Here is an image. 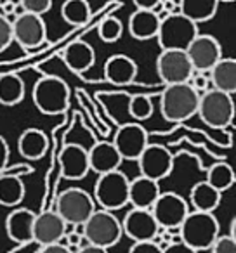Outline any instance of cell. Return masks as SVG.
Returning a JSON list of instances; mask_svg holds the SVG:
<instances>
[{"label": "cell", "instance_id": "cell-31", "mask_svg": "<svg viewBox=\"0 0 236 253\" xmlns=\"http://www.w3.org/2000/svg\"><path fill=\"white\" fill-rule=\"evenodd\" d=\"M91 14L92 11L89 0H66L61 7V16L71 26H84Z\"/></svg>", "mask_w": 236, "mask_h": 253}, {"label": "cell", "instance_id": "cell-35", "mask_svg": "<svg viewBox=\"0 0 236 253\" xmlns=\"http://www.w3.org/2000/svg\"><path fill=\"white\" fill-rule=\"evenodd\" d=\"M12 42H14L12 40V23L7 16L0 12V54L5 49H9Z\"/></svg>", "mask_w": 236, "mask_h": 253}, {"label": "cell", "instance_id": "cell-27", "mask_svg": "<svg viewBox=\"0 0 236 253\" xmlns=\"http://www.w3.org/2000/svg\"><path fill=\"white\" fill-rule=\"evenodd\" d=\"M217 7L219 0H179L181 14L196 25L210 21L217 14Z\"/></svg>", "mask_w": 236, "mask_h": 253}, {"label": "cell", "instance_id": "cell-10", "mask_svg": "<svg viewBox=\"0 0 236 253\" xmlns=\"http://www.w3.org/2000/svg\"><path fill=\"white\" fill-rule=\"evenodd\" d=\"M156 73L162 84L176 85L188 84L194 70L186 50H162V54L156 59Z\"/></svg>", "mask_w": 236, "mask_h": 253}, {"label": "cell", "instance_id": "cell-33", "mask_svg": "<svg viewBox=\"0 0 236 253\" xmlns=\"http://www.w3.org/2000/svg\"><path fill=\"white\" fill-rule=\"evenodd\" d=\"M153 101L148 95L138 94L131 99L129 102V113L131 116H134L136 120H148L153 115Z\"/></svg>", "mask_w": 236, "mask_h": 253}, {"label": "cell", "instance_id": "cell-14", "mask_svg": "<svg viewBox=\"0 0 236 253\" xmlns=\"http://www.w3.org/2000/svg\"><path fill=\"white\" fill-rule=\"evenodd\" d=\"M186 54L196 73H208L221 61L222 49L219 40L212 35H196L186 49Z\"/></svg>", "mask_w": 236, "mask_h": 253}, {"label": "cell", "instance_id": "cell-9", "mask_svg": "<svg viewBox=\"0 0 236 253\" xmlns=\"http://www.w3.org/2000/svg\"><path fill=\"white\" fill-rule=\"evenodd\" d=\"M149 211L155 217L158 227L179 229L186 215L189 213V205L177 193H160Z\"/></svg>", "mask_w": 236, "mask_h": 253}, {"label": "cell", "instance_id": "cell-16", "mask_svg": "<svg viewBox=\"0 0 236 253\" xmlns=\"http://www.w3.org/2000/svg\"><path fill=\"white\" fill-rule=\"evenodd\" d=\"M68 232V224L56 213V210H46L35 215L33 222V241L40 246L61 243Z\"/></svg>", "mask_w": 236, "mask_h": 253}, {"label": "cell", "instance_id": "cell-1", "mask_svg": "<svg viewBox=\"0 0 236 253\" xmlns=\"http://www.w3.org/2000/svg\"><path fill=\"white\" fill-rule=\"evenodd\" d=\"M219 232H221V224H219L217 217L208 211L189 210L183 224L179 225L181 241L198 253L210 250Z\"/></svg>", "mask_w": 236, "mask_h": 253}, {"label": "cell", "instance_id": "cell-38", "mask_svg": "<svg viewBox=\"0 0 236 253\" xmlns=\"http://www.w3.org/2000/svg\"><path fill=\"white\" fill-rule=\"evenodd\" d=\"M64 238H66V246L71 250V252H77L80 246H84L82 243L85 241L84 239V236H82V232H78V231H73V232H66L64 234Z\"/></svg>", "mask_w": 236, "mask_h": 253}, {"label": "cell", "instance_id": "cell-12", "mask_svg": "<svg viewBox=\"0 0 236 253\" xmlns=\"http://www.w3.org/2000/svg\"><path fill=\"white\" fill-rule=\"evenodd\" d=\"M138 165L142 177H148L155 182H160L172 173L174 156L165 146L148 144L138 158Z\"/></svg>", "mask_w": 236, "mask_h": 253}, {"label": "cell", "instance_id": "cell-44", "mask_svg": "<svg viewBox=\"0 0 236 253\" xmlns=\"http://www.w3.org/2000/svg\"><path fill=\"white\" fill-rule=\"evenodd\" d=\"M229 236L236 239V218H233L231 220V232H229Z\"/></svg>", "mask_w": 236, "mask_h": 253}, {"label": "cell", "instance_id": "cell-22", "mask_svg": "<svg viewBox=\"0 0 236 253\" xmlns=\"http://www.w3.org/2000/svg\"><path fill=\"white\" fill-rule=\"evenodd\" d=\"M160 28V18L156 11L136 9L129 18V33L136 40H151L156 37Z\"/></svg>", "mask_w": 236, "mask_h": 253}, {"label": "cell", "instance_id": "cell-8", "mask_svg": "<svg viewBox=\"0 0 236 253\" xmlns=\"http://www.w3.org/2000/svg\"><path fill=\"white\" fill-rule=\"evenodd\" d=\"M56 213L68 225H82L95 211V201L82 187H68L57 196Z\"/></svg>", "mask_w": 236, "mask_h": 253}, {"label": "cell", "instance_id": "cell-4", "mask_svg": "<svg viewBox=\"0 0 236 253\" xmlns=\"http://www.w3.org/2000/svg\"><path fill=\"white\" fill-rule=\"evenodd\" d=\"M80 232L89 245L101 246V248H111L118 245L124 236L122 232V222L116 218L113 211L95 210L84 224L80 225Z\"/></svg>", "mask_w": 236, "mask_h": 253}, {"label": "cell", "instance_id": "cell-43", "mask_svg": "<svg viewBox=\"0 0 236 253\" xmlns=\"http://www.w3.org/2000/svg\"><path fill=\"white\" fill-rule=\"evenodd\" d=\"M75 253H108V250L106 248H101V246H94V245H84L80 246V248L77 250Z\"/></svg>", "mask_w": 236, "mask_h": 253}, {"label": "cell", "instance_id": "cell-45", "mask_svg": "<svg viewBox=\"0 0 236 253\" xmlns=\"http://www.w3.org/2000/svg\"><path fill=\"white\" fill-rule=\"evenodd\" d=\"M221 2H226V4H231V2H235V0H219V4H221Z\"/></svg>", "mask_w": 236, "mask_h": 253}, {"label": "cell", "instance_id": "cell-25", "mask_svg": "<svg viewBox=\"0 0 236 253\" xmlns=\"http://www.w3.org/2000/svg\"><path fill=\"white\" fill-rule=\"evenodd\" d=\"M208 77L212 88L233 95L236 92V59L221 57V61L208 71Z\"/></svg>", "mask_w": 236, "mask_h": 253}, {"label": "cell", "instance_id": "cell-34", "mask_svg": "<svg viewBox=\"0 0 236 253\" xmlns=\"http://www.w3.org/2000/svg\"><path fill=\"white\" fill-rule=\"evenodd\" d=\"M23 12H32V14L44 16L52 7V0H18Z\"/></svg>", "mask_w": 236, "mask_h": 253}, {"label": "cell", "instance_id": "cell-19", "mask_svg": "<svg viewBox=\"0 0 236 253\" xmlns=\"http://www.w3.org/2000/svg\"><path fill=\"white\" fill-rule=\"evenodd\" d=\"M33 222L35 213L30 208H16L5 218V232L9 239L18 245L33 241Z\"/></svg>", "mask_w": 236, "mask_h": 253}, {"label": "cell", "instance_id": "cell-39", "mask_svg": "<svg viewBox=\"0 0 236 253\" xmlns=\"http://www.w3.org/2000/svg\"><path fill=\"white\" fill-rule=\"evenodd\" d=\"M9 155H11V151H9L7 141H5V139L2 137V135H0V172H4L5 167H7Z\"/></svg>", "mask_w": 236, "mask_h": 253}, {"label": "cell", "instance_id": "cell-41", "mask_svg": "<svg viewBox=\"0 0 236 253\" xmlns=\"http://www.w3.org/2000/svg\"><path fill=\"white\" fill-rule=\"evenodd\" d=\"M39 253H73V252L66 245H63V243H54V245L42 246Z\"/></svg>", "mask_w": 236, "mask_h": 253}, {"label": "cell", "instance_id": "cell-15", "mask_svg": "<svg viewBox=\"0 0 236 253\" xmlns=\"http://www.w3.org/2000/svg\"><path fill=\"white\" fill-rule=\"evenodd\" d=\"M158 224L149 210L132 208L127 211L122 220V232L134 243L139 241H155L158 236Z\"/></svg>", "mask_w": 236, "mask_h": 253}, {"label": "cell", "instance_id": "cell-32", "mask_svg": "<svg viewBox=\"0 0 236 253\" xmlns=\"http://www.w3.org/2000/svg\"><path fill=\"white\" fill-rule=\"evenodd\" d=\"M97 35L102 42L115 43L122 39V35H124V25H122L120 19L115 18V16H108V18H104L101 23H99Z\"/></svg>", "mask_w": 236, "mask_h": 253}, {"label": "cell", "instance_id": "cell-13", "mask_svg": "<svg viewBox=\"0 0 236 253\" xmlns=\"http://www.w3.org/2000/svg\"><path fill=\"white\" fill-rule=\"evenodd\" d=\"M111 142L115 144L116 151L120 153L122 160L138 162L141 153L149 144V134L139 123H125V125L118 126Z\"/></svg>", "mask_w": 236, "mask_h": 253}, {"label": "cell", "instance_id": "cell-11", "mask_svg": "<svg viewBox=\"0 0 236 253\" xmlns=\"http://www.w3.org/2000/svg\"><path fill=\"white\" fill-rule=\"evenodd\" d=\"M12 23V40L18 42L23 49H35L46 43L47 25L42 16L32 12H21L14 18Z\"/></svg>", "mask_w": 236, "mask_h": 253}, {"label": "cell", "instance_id": "cell-29", "mask_svg": "<svg viewBox=\"0 0 236 253\" xmlns=\"http://www.w3.org/2000/svg\"><path fill=\"white\" fill-rule=\"evenodd\" d=\"M26 187L21 179L16 175L0 177V205L9 208H14L25 200Z\"/></svg>", "mask_w": 236, "mask_h": 253}, {"label": "cell", "instance_id": "cell-28", "mask_svg": "<svg viewBox=\"0 0 236 253\" xmlns=\"http://www.w3.org/2000/svg\"><path fill=\"white\" fill-rule=\"evenodd\" d=\"M26 85L18 73L0 75V104L16 106L25 99Z\"/></svg>", "mask_w": 236, "mask_h": 253}, {"label": "cell", "instance_id": "cell-18", "mask_svg": "<svg viewBox=\"0 0 236 253\" xmlns=\"http://www.w3.org/2000/svg\"><path fill=\"white\" fill-rule=\"evenodd\" d=\"M122 162L124 160L111 141H99L89 149V167L97 175L115 172L120 169Z\"/></svg>", "mask_w": 236, "mask_h": 253}, {"label": "cell", "instance_id": "cell-40", "mask_svg": "<svg viewBox=\"0 0 236 253\" xmlns=\"http://www.w3.org/2000/svg\"><path fill=\"white\" fill-rule=\"evenodd\" d=\"M162 253H198V252H194L193 248L184 245L183 241H179V243H170L169 246H165L162 250Z\"/></svg>", "mask_w": 236, "mask_h": 253}, {"label": "cell", "instance_id": "cell-30", "mask_svg": "<svg viewBox=\"0 0 236 253\" xmlns=\"http://www.w3.org/2000/svg\"><path fill=\"white\" fill-rule=\"evenodd\" d=\"M207 180L214 189H217L219 193H224V191L231 189L235 186V180H236V175H235V170L231 169V165L224 162H219V163H214V165L208 169L207 172Z\"/></svg>", "mask_w": 236, "mask_h": 253}, {"label": "cell", "instance_id": "cell-2", "mask_svg": "<svg viewBox=\"0 0 236 253\" xmlns=\"http://www.w3.org/2000/svg\"><path fill=\"white\" fill-rule=\"evenodd\" d=\"M200 92L189 84L165 85L160 97V111L170 123H183L196 115Z\"/></svg>", "mask_w": 236, "mask_h": 253}, {"label": "cell", "instance_id": "cell-17", "mask_svg": "<svg viewBox=\"0 0 236 253\" xmlns=\"http://www.w3.org/2000/svg\"><path fill=\"white\" fill-rule=\"evenodd\" d=\"M61 177L68 180H82L87 177L89 151L80 144H66L59 155Z\"/></svg>", "mask_w": 236, "mask_h": 253}, {"label": "cell", "instance_id": "cell-42", "mask_svg": "<svg viewBox=\"0 0 236 253\" xmlns=\"http://www.w3.org/2000/svg\"><path fill=\"white\" fill-rule=\"evenodd\" d=\"M134 5L138 9H148V11H155L156 7L160 5L162 0H132Z\"/></svg>", "mask_w": 236, "mask_h": 253}, {"label": "cell", "instance_id": "cell-26", "mask_svg": "<svg viewBox=\"0 0 236 253\" xmlns=\"http://www.w3.org/2000/svg\"><path fill=\"white\" fill-rule=\"evenodd\" d=\"M221 198L222 193L214 189L207 180L196 182L191 187V193H189V201L193 210L208 211V213H214V210H217V207L221 205Z\"/></svg>", "mask_w": 236, "mask_h": 253}, {"label": "cell", "instance_id": "cell-6", "mask_svg": "<svg viewBox=\"0 0 236 253\" xmlns=\"http://www.w3.org/2000/svg\"><path fill=\"white\" fill-rule=\"evenodd\" d=\"M129 177L120 170L102 173L94 186V201L102 210H122L129 205Z\"/></svg>", "mask_w": 236, "mask_h": 253}, {"label": "cell", "instance_id": "cell-36", "mask_svg": "<svg viewBox=\"0 0 236 253\" xmlns=\"http://www.w3.org/2000/svg\"><path fill=\"white\" fill-rule=\"evenodd\" d=\"M210 253H236V239L229 234H219L214 245L210 246Z\"/></svg>", "mask_w": 236, "mask_h": 253}, {"label": "cell", "instance_id": "cell-24", "mask_svg": "<svg viewBox=\"0 0 236 253\" xmlns=\"http://www.w3.org/2000/svg\"><path fill=\"white\" fill-rule=\"evenodd\" d=\"M47 146H49V141H47L46 132H42L40 128H26L18 139V151L23 158L32 160V162H37V160H42L47 153Z\"/></svg>", "mask_w": 236, "mask_h": 253}, {"label": "cell", "instance_id": "cell-21", "mask_svg": "<svg viewBox=\"0 0 236 253\" xmlns=\"http://www.w3.org/2000/svg\"><path fill=\"white\" fill-rule=\"evenodd\" d=\"M160 184L148 177H136L129 184V205L132 208H141V210H149L156 198L160 196Z\"/></svg>", "mask_w": 236, "mask_h": 253}, {"label": "cell", "instance_id": "cell-20", "mask_svg": "<svg viewBox=\"0 0 236 253\" xmlns=\"http://www.w3.org/2000/svg\"><path fill=\"white\" fill-rule=\"evenodd\" d=\"M138 77V64L125 54H115L104 64V78L113 85H131Z\"/></svg>", "mask_w": 236, "mask_h": 253}, {"label": "cell", "instance_id": "cell-5", "mask_svg": "<svg viewBox=\"0 0 236 253\" xmlns=\"http://www.w3.org/2000/svg\"><path fill=\"white\" fill-rule=\"evenodd\" d=\"M196 35H200L196 23L183 14H167L160 19L156 39L162 50H186Z\"/></svg>", "mask_w": 236, "mask_h": 253}, {"label": "cell", "instance_id": "cell-3", "mask_svg": "<svg viewBox=\"0 0 236 253\" xmlns=\"http://www.w3.org/2000/svg\"><path fill=\"white\" fill-rule=\"evenodd\" d=\"M33 104L42 115H61L70 106V87L59 77L47 75L42 77L33 87Z\"/></svg>", "mask_w": 236, "mask_h": 253}, {"label": "cell", "instance_id": "cell-7", "mask_svg": "<svg viewBox=\"0 0 236 253\" xmlns=\"http://www.w3.org/2000/svg\"><path fill=\"white\" fill-rule=\"evenodd\" d=\"M196 115L205 125L212 128H224L233 123L235 118V101L231 94L210 88L200 95Z\"/></svg>", "mask_w": 236, "mask_h": 253}, {"label": "cell", "instance_id": "cell-23", "mask_svg": "<svg viewBox=\"0 0 236 253\" xmlns=\"http://www.w3.org/2000/svg\"><path fill=\"white\" fill-rule=\"evenodd\" d=\"M63 61L73 73H85L95 63V54L92 45H89L84 40L70 43L63 52Z\"/></svg>", "mask_w": 236, "mask_h": 253}, {"label": "cell", "instance_id": "cell-37", "mask_svg": "<svg viewBox=\"0 0 236 253\" xmlns=\"http://www.w3.org/2000/svg\"><path fill=\"white\" fill-rule=\"evenodd\" d=\"M129 253H162V248L156 245V241H139L131 246Z\"/></svg>", "mask_w": 236, "mask_h": 253}]
</instances>
